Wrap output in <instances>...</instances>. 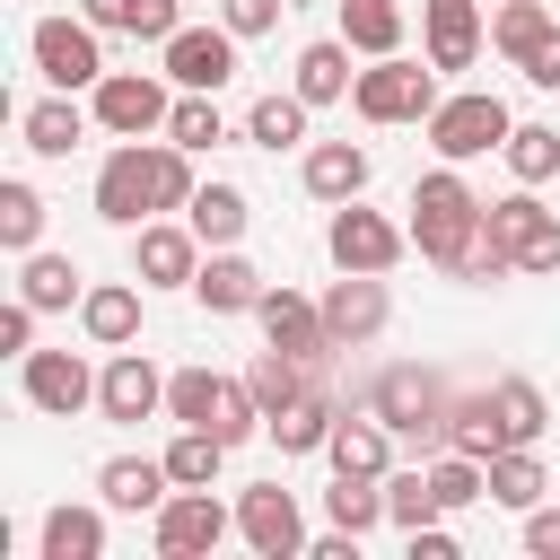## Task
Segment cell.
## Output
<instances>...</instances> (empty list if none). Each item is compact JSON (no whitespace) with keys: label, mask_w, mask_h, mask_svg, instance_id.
Listing matches in <instances>:
<instances>
[{"label":"cell","mask_w":560,"mask_h":560,"mask_svg":"<svg viewBox=\"0 0 560 560\" xmlns=\"http://www.w3.org/2000/svg\"><path fill=\"white\" fill-rule=\"evenodd\" d=\"M481 210H490V201H481V192L438 158V166L411 184V254H420V262H438L446 280H464V271H472V254L490 245Z\"/></svg>","instance_id":"obj_1"},{"label":"cell","mask_w":560,"mask_h":560,"mask_svg":"<svg viewBox=\"0 0 560 560\" xmlns=\"http://www.w3.org/2000/svg\"><path fill=\"white\" fill-rule=\"evenodd\" d=\"M455 385L438 376V368H420V359H394V368H376V385H368V411L394 429V438H411L420 455H438L446 438H455Z\"/></svg>","instance_id":"obj_2"},{"label":"cell","mask_w":560,"mask_h":560,"mask_svg":"<svg viewBox=\"0 0 560 560\" xmlns=\"http://www.w3.org/2000/svg\"><path fill=\"white\" fill-rule=\"evenodd\" d=\"M429 131V149L446 158V166H472V158H490V149H508V131H516V114L490 96V88H464V96H438V114L420 122Z\"/></svg>","instance_id":"obj_3"},{"label":"cell","mask_w":560,"mask_h":560,"mask_svg":"<svg viewBox=\"0 0 560 560\" xmlns=\"http://www.w3.org/2000/svg\"><path fill=\"white\" fill-rule=\"evenodd\" d=\"M350 105H359L368 122H429V114H438V70H429V61H402V52H385L376 70H359Z\"/></svg>","instance_id":"obj_4"},{"label":"cell","mask_w":560,"mask_h":560,"mask_svg":"<svg viewBox=\"0 0 560 560\" xmlns=\"http://www.w3.org/2000/svg\"><path fill=\"white\" fill-rule=\"evenodd\" d=\"M88 114H96V131H114V140H149V131H166L175 96H166V79H149V70H105V79L88 88Z\"/></svg>","instance_id":"obj_5"},{"label":"cell","mask_w":560,"mask_h":560,"mask_svg":"<svg viewBox=\"0 0 560 560\" xmlns=\"http://www.w3.org/2000/svg\"><path fill=\"white\" fill-rule=\"evenodd\" d=\"M96 219L105 228H140V219H158V158H149V140H122V149H105V166H96Z\"/></svg>","instance_id":"obj_6"},{"label":"cell","mask_w":560,"mask_h":560,"mask_svg":"<svg viewBox=\"0 0 560 560\" xmlns=\"http://www.w3.org/2000/svg\"><path fill=\"white\" fill-rule=\"evenodd\" d=\"M324 254H332L341 271H394V262L411 254V228H394V219H385V210H368V201H332Z\"/></svg>","instance_id":"obj_7"},{"label":"cell","mask_w":560,"mask_h":560,"mask_svg":"<svg viewBox=\"0 0 560 560\" xmlns=\"http://www.w3.org/2000/svg\"><path fill=\"white\" fill-rule=\"evenodd\" d=\"M26 52L52 88H96L105 79V26H88V18H35Z\"/></svg>","instance_id":"obj_8"},{"label":"cell","mask_w":560,"mask_h":560,"mask_svg":"<svg viewBox=\"0 0 560 560\" xmlns=\"http://www.w3.org/2000/svg\"><path fill=\"white\" fill-rule=\"evenodd\" d=\"M236 26H175L166 44H158V70L175 79V88H201V96H219L228 79H236Z\"/></svg>","instance_id":"obj_9"},{"label":"cell","mask_w":560,"mask_h":560,"mask_svg":"<svg viewBox=\"0 0 560 560\" xmlns=\"http://www.w3.org/2000/svg\"><path fill=\"white\" fill-rule=\"evenodd\" d=\"M236 534H245V551H262V560H306V516H298V490H280V481H254L245 499H236Z\"/></svg>","instance_id":"obj_10"},{"label":"cell","mask_w":560,"mask_h":560,"mask_svg":"<svg viewBox=\"0 0 560 560\" xmlns=\"http://www.w3.org/2000/svg\"><path fill=\"white\" fill-rule=\"evenodd\" d=\"M201 236H192V219L175 228V219H140L131 228V280L140 289H192V271H201Z\"/></svg>","instance_id":"obj_11"},{"label":"cell","mask_w":560,"mask_h":560,"mask_svg":"<svg viewBox=\"0 0 560 560\" xmlns=\"http://www.w3.org/2000/svg\"><path fill=\"white\" fill-rule=\"evenodd\" d=\"M236 534V508H219L210 490H175L158 508V560H210Z\"/></svg>","instance_id":"obj_12"},{"label":"cell","mask_w":560,"mask_h":560,"mask_svg":"<svg viewBox=\"0 0 560 560\" xmlns=\"http://www.w3.org/2000/svg\"><path fill=\"white\" fill-rule=\"evenodd\" d=\"M385 315H394L385 271H341V280L324 289V332H332V350H368V341L385 332Z\"/></svg>","instance_id":"obj_13"},{"label":"cell","mask_w":560,"mask_h":560,"mask_svg":"<svg viewBox=\"0 0 560 560\" xmlns=\"http://www.w3.org/2000/svg\"><path fill=\"white\" fill-rule=\"evenodd\" d=\"M96 411L122 420V429L158 420V411H166V376H158V359H149V350H114V359L96 368Z\"/></svg>","instance_id":"obj_14"},{"label":"cell","mask_w":560,"mask_h":560,"mask_svg":"<svg viewBox=\"0 0 560 560\" xmlns=\"http://www.w3.org/2000/svg\"><path fill=\"white\" fill-rule=\"evenodd\" d=\"M254 324H262V341H271V350H289V359H306V368H324V359H332V332H324V298H298V289H262Z\"/></svg>","instance_id":"obj_15"},{"label":"cell","mask_w":560,"mask_h":560,"mask_svg":"<svg viewBox=\"0 0 560 560\" xmlns=\"http://www.w3.org/2000/svg\"><path fill=\"white\" fill-rule=\"evenodd\" d=\"M18 385H26V402L52 411V420H70V411L96 402V368H88L79 350H26V359H18Z\"/></svg>","instance_id":"obj_16"},{"label":"cell","mask_w":560,"mask_h":560,"mask_svg":"<svg viewBox=\"0 0 560 560\" xmlns=\"http://www.w3.org/2000/svg\"><path fill=\"white\" fill-rule=\"evenodd\" d=\"M96 499L114 516H158L175 499V472H166V455H114V464H96Z\"/></svg>","instance_id":"obj_17"},{"label":"cell","mask_w":560,"mask_h":560,"mask_svg":"<svg viewBox=\"0 0 560 560\" xmlns=\"http://www.w3.org/2000/svg\"><path fill=\"white\" fill-rule=\"evenodd\" d=\"M420 35H429V70H472L481 61V0H420Z\"/></svg>","instance_id":"obj_18"},{"label":"cell","mask_w":560,"mask_h":560,"mask_svg":"<svg viewBox=\"0 0 560 560\" xmlns=\"http://www.w3.org/2000/svg\"><path fill=\"white\" fill-rule=\"evenodd\" d=\"M262 289H271V280H262L236 245H210V254H201V271H192V298H201L210 315H254V306H262Z\"/></svg>","instance_id":"obj_19"},{"label":"cell","mask_w":560,"mask_h":560,"mask_svg":"<svg viewBox=\"0 0 560 560\" xmlns=\"http://www.w3.org/2000/svg\"><path fill=\"white\" fill-rule=\"evenodd\" d=\"M324 455H332V472L385 481V472H394V429H385L376 411H341V420H332V438H324Z\"/></svg>","instance_id":"obj_20"},{"label":"cell","mask_w":560,"mask_h":560,"mask_svg":"<svg viewBox=\"0 0 560 560\" xmlns=\"http://www.w3.org/2000/svg\"><path fill=\"white\" fill-rule=\"evenodd\" d=\"M79 332H88L96 350H131V341H140V289H131V280H96V289L79 298Z\"/></svg>","instance_id":"obj_21"},{"label":"cell","mask_w":560,"mask_h":560,"mask_svg":"<svg viewBox=\"0 0 560 560\" xmlns=\"http://www.w3.org/2000/svg\"><path fill=\"white\" fill-rule=\"evenodd\" d=\"M332 420H341V411H332V394H324V385H306L298 402H280V411L262 420V438H271L280 455H324V438H332Z\"/></svg>","instance_id":"obj_22"},{"label":"cell","mask_w":560,"mask_h":560,"mask_svg":"<svg viewBox=\"0 0 560 560\" xmlns=\"http://www.w3.org/2000/svg\"><path fill=\"white\" fill-rule=\"evenodd\" d=\"M88 122H96V114H79V105H70V88H52V96H35V105L18 114V131H26V149H35V158H70V149L88 140Z\"/></svg>","instance_id":"obj_23"},{"label":"cell","mask_w":560,"mask_h":560,"mask_svg":"<svg viewBox=\"0 0 560 560\" xmlns=\"http://www.w3.org/2000/svg\"><path fill=\"white\" fill-rule=\"evenodd\" d=\"M306 192L315 201H359L368 192V149L359 140H315L306 149Z\"/></svg>","instance_id":"obj_24"},{"label":"cell","mask_w":560,"mask_h":560,"mask_svg":"<svg viewBox=\"0 0 560 560\" xmlns=\"http://www.w3.org/2000/svg\"><path fill=\"white\" fill-rule=\"evenodd\" d=\"M18 298H26V306H44V315H61V306H79V298H88V280H79V262H70V254H44V245H35V254H18Z\"/></svg>","instance_id":"obj_25"},{"label":"cell","mask_w":560,"mask_h":560,"mask_svg":"<svg viewBox=\"0 0 560 560\" xmlns=\"http://www.w3.org/2000/svg\"><path fill=\"white\" fill-rule=\"evenodd\" d=\"M490 420H499V446H534L542 420H551V402H542L534 376H490Z\"/></svg>","instance_id":"obj_26"},{"label":"cell","mask_w":560,"mask_h":560,"mask_svg":"<svg viewBox=\"0 0 560 560\" xmlns=\"http://www.w3.org/2000/svg\"><path fill=\"white\" fill-rule=\"evenodd\" d=\"M44 560H105V508H44V534H35Z\"/></svg>","instance_id":"obj_27"},{"label":"cell","mask_w":560,"mask_h":560,"mask_svg":"<svg viewBox=\"0 0 560 560\" xmlns=\"http://www.w3.org/2000/svg\"><path fill=\"white\" fill-rule=\"evenodd\" d=\"M289 88H298L306 105H341V96L359 88V70H350V44H341V35L306 44V52H298V79H289Z\"/></svg>","instance_id":"obj_28"},{"label":"cell","mask_w":560,"mask_h":560,"mask_svg":"<svg viewBox=\"0 0 560 560\" xmlns=\"http://www.w3.org/2000/svg\"><path fill=\"white\" fill-rule=\"evenodd\" d=\"M542 490H551V472H542V455L534 446H499L490 455V508H542Z\"/></svg>","instance_id":"obj_29"},{"label":"cell","mask_w":560,"mask_h":560,"mask_svg":"<svg viewBox=\"0 0 560 560\" xmlns=\"http://www.w3.org/2000/svg\"><path fill=\"white\" fill-rule=\"evenodd\" d=\"M341 44L368 61L402 52V0H341Z\"/></svg>","instance_id":"obj_30"},{"label":"cell","mask_w":560,"mask_h":560,"mask_svg":"<svg viewBox=\"0 0 560 560\" xmlns=\"http://www.w3.org/2000/svg\"><path fill=\"white\" fill-rule=\"evenodd\" d=\"M306 114H315V105H306L298 88H289V96H254V105H245V140L280 158V149H298V140H306Z\"/></svg>","instance_id":"obj_31"},{"label":"cell","mask_w":560,"mask_h":560,"mask_svg":"<svg viewBox=\"0 0 560 560\" xmlns=\"http://www.w3.org/2000/svg\"><path fill=\"white\" fill-rule=\"evenodd\" d=\"M184 219H192V236H201V245H236V236L254 228V201H245L236 184H201Z\"/></svg>","instance_id":"obj_32"},{"label":"cell","mask_w":560,"mask_h":560,"mask_svg":"<svg viewBox=\"0 0 560 560\" xmlns=\"http://www.w3.org/2000/svg\"><path fill=\"white\" fill-rule=\"evenodd\" d=\"M228 455H236V446H228L219 429H175V446H166V472H175V490H210Z\"/></svg>","instance_id":"obj_33"},{"label":"cell","mask_w":560,"mask_h":560,"mask_svg":"<svg viewBox=\"0 0 560 560\" xmlns=\"http://www.w3.org/2000/svg\"><path fill=\"white\" fill-rule=\"evenodd\" d=\"M551 26H560V18H551L542 0H499V9H490V52H499V61H525Z\"/></svg>","instance_id":"obj_34"},{"label":"cell","mask_w":560,"mask_h":560,"mask_svg":"<svg viewBox=\"0 0 560 560\" xmlns=\"http://www.w3.org/2000/svg\"><path fill=\"white\" fill-rule=\"evenodd\" d=\"M245 385H254V402H262V420H271L280 402H298V394L315 385V368H306V359H289V350H254Z\"/></svg>","instance_id":"obj_35"},{"label":"cell","mask_w":560,"mask_h":560,"mask_svg":"<svg viewBox=\"0 0 560 560\" xmlns=\"http://www.w3.org/2000/svg\"><path fill=\"white\" fill-rule=\"evenodd\" d=\"M324 516H332L341 534H376V525H385V481L332 472V490H324Z\"/></svg>","instance_id":"obj_36"},{"label":"cell","mask_w":560,"mask_h":560,"mask_svg":"<svg viewBox=\"0 0 560 560\" xmlns=\"http://www.w3.org/2000/svg\"><path fill=\"white\" fill-rule=\"evenodd\" d=\"M446 508H438V481H429V464H411V472H385V525H402V534H420V525H438Z\"/></svg>","instance_id":"obj_37"},{"label":"cell","mask_w":560,"mask_h":560,"mask_svg":"<svg viewBox=\"0 0 560 560\" xmlns=\"http://www.w3.org/2000/svg\"><path fill=\"white\" fill-rule=\"evenodd\" d=\"M166 140H175V149H192V158H201V149H219V140H228V114H219V96L184 88V96H175V114H166Z\"/></svg>","instance_id":"obj_38"},{"label":"cell","mask_w":560,"mask_h":560,"mask_svg":"<svg viewBox=\"0 0 560 560\" xmlns=\"http://www.w3.org/2000/svg\"><path fill=\"white\" fill-rule=\"evenodd\" d=\"M0 245H9V254H35V245H44V192H35L26 175L0 184Z\"/></svg>","instance_id":"obj_39"},{"label":"cell","mask_w":560,"mask_h":560,"mask_svg":"<svg viewBox=\"0 0 560 560\" xmlns=\"http://www.w3.org/2000/svg\"><path fill=\"white\" fill-rule=\"evenodd\" d=\"M499 158H508L516 184H551V175H560V131H551V122H516Z\"/></svg>","instance_id":"obj_40"},{"label":"cell","mask_w":560,"mask_h":560,"mask_svg":"<svg viewBox=\"0 0 560 560\" xmlns=\"http://www.w3.org/2000/svg\"><path fill=\"white\" fill-rule=\"evenodd\" d=\"M210 402H219V376H210V368H175V376H166V420L210 429Z\"/></svg>","instance_id":"obj_41"},{"label":"cell","mask_w":560,"mask_h":560,"mask_svg":"<svg viewBox=\"0 0 560 560\" xmlns=\"http://www.w3.org/2000/svg\"><path fill=\"white\" fill-rule=\"evenodd\" d=\"M210 429H219L228 446H245V438L262 429V402H254V385H245V376H219V402H210Z\"/></svg>","instance_id":"obj_42"},{"label":"cell","mask_w":560,"mask_h":560,"mask_svg":"<svg viewBox=\"0 0 560 560\" xmlns=\"http://www.w3.org/2000/svg\"><path fill=\"white\" fill-rule=\"evenodd\" d=\"M149 158H158V210H192V149H175V140H149Z\"/></svg>","instance_id":"obj_43"},{"label":"cell","mask_w":560,"mask_h":560,"mask_svg":"<svg viewBox=\"0 0 560 560\" xmlns=\"http://www.w3.org/2000/svg\"><path fill=\"white\" fill-rule=\"evenodd\" d=\"M516 271H525V280H551V271H560V219H551V210L525 228V245H516Z\"/></svg>","instance_id":"obj_44"},{"label":"cell","mask_w":560,"mask_h":560,"mask_svg":"<svg viewBox=\"0 0 560 560\" xmlns=\"http://www.w3.org/2000/svg\"><path fill=\"white\" fill-rule=\"evenodd\" d=\"M280 9H289V0H219V26H236V35H271Z\"/></svg>","instance_id":"obj_45"},{"label":"cell","mask_w":560,"mask_h":560,"mask_svg":"<svg viewBox=\"0 0 560 560\" xmlns=\"http://www.w3.org/2000/svg\"><path fill=\"white\" fill-rule=\"evenodd\" d=\"M35 315H44V306H26V298H9V306H0V350H9V359H26V350H35Z\"/></svg>","instance_id":"obj_46"},{"label":"cell","mask_w":560,"mask_h":560,"mask_svg":"<svg viewBox=\"0 0 560 560\" xmlns=\"http://www.w3.org/2000/svg\"><path fill=\"white\" fill-rule=\"evenodd\" d=\"M175 26H184V9H175V0H131V35H140V44H166Z\"/></svg>","instance_id":"obj_47"},{"label":"cell","mask_w":560,"mask_h":560,"mask_svg":"<svg viewBox=\"0 0 560 560\" xmlns=\"http://www.w3.org/2000/svg\"><path fill=\"white\" fill-rule=\"evenodd\" d=\"M525 551H534V560H560V508H551V499L525 508Z\"/></svg>","instance_id":"obj_48"},{"label":"cell","mask_w":560,"mask_h":560,"mask_svg":"<svg viewBox=\"0 0 560 560\" xmlns=\"http://www.w3.org/2000/svg\"><path fill=\"white\" fill-rule=\"evenodd\" d=\"M516 70H525L534 88H560V26H551V35H542V44H534V52L516 61Z\"/></svg>","instance_id":"obj_49"},{"label":"cell","mask_w":560,"mask_h":560,"mask_svg":"<svg viewBox=\"0 0 560 560\" xmlns=\"http://www.w3.org/2000/svg\"><path fill=\"white\" fill-rule=\"evenodd\" d=\"M79 18L105 26V35H131V0H79Z\"/></svg>","instance_id":"obj_50"},{"label":"cell","mask_w":560,"mask_h":560,"mask_svg":"<svg viewBox=\"0 0 560 560\" xmlns=\"http://www.w3.org/2000/svg\"><path fill=\"white\" fill-rule=\"evenodd\" d=\"M306 560H359V534H341V525H332V534H315V542H306Z\"/></svg>","instance_id":"obj_51"},{"label":"cell","mask_w":560,"mask_h":560,"mask_svg":"<svg viewBox=\"0 0 560 560\" xmlns=\"http://www.w3.org/2000/svg\"><path fill=\"white\" fill-rule=\"evenodd\" d=\"M411 560H455V534H446V525H420V534H411Z\"/></svg>","instance_id":"obj_52"}]
</instances>
